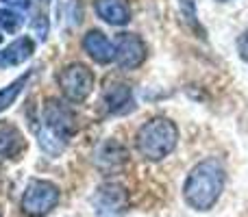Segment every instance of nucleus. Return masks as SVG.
Here are the masks:
<instances>
[{"label":"nucleus","mask_w":248,"mask_h":217,"mask_svg":"<svg viewBox=\"0 0 248 217\" xmlns=\"http://www.w3.org/2000/svg\"><path fill=\"white\" fill-rule=\"evenodd\" d=\"M179 141V128L168 117H153L140 126L135 135V148L146 161H161Z\"/></svg>","instance_id":"7ed1b4c3"},{"label":"nucleus","mask_w":248,"mask_h":217,"mask_svg":"<svg viewBox=\"0 0 248 217\" xmlns=\"http://www.w3.org/2000/svg\"><path fill=\"white\" fill-rule=\"evenodd\" d=\"M96 13L111 26H126L131 22V7L126 0H96Z\"/></svg>","instance_id":"9b49d317"},{"label":"nucleus","mask_w":248,"mask_h":217,"mask_svg":"<svg viewBox=\"0 0 248 217\" xmlns=\"http://www.w3.org/2000/svg\"><path fill=\"white\" fill-rule=\"evenodd\" d=\"M0 42H2V35H0Z\"/></svg>","instance_id":"6ab92c4d"},{"label":"nucleus","mask_w":248,"mask_h":217,"mask_svg":"<svg viewBox=\"0 0 248 217\" xmlns=\"http://www.w3.org/2000/svg\"><path fill=\"white\" fill-rule=\"evenodd\" d=\"M227 172L218 159H205L196 163L183 185V198L194 211H209L216 206L224 191Z\"/></svg>","instance_id":"f257e3e1"},{"label":"nucleus","mask_w":248,"mask_h":217,"mask_svg":"<svg viewBox=\"0 0 248 217\" xmlns=\"http://www.w3.org/2000/svg\"><path fill=\"white\" fill-rule=\"evenodd\" d=\"M35 52V42L31 37H17L13 43H9L4 50H0V68H13L29 61Z\"/></svg>","instance_id":"f8f14e48"},{"label":"nucleus","mask_w":248,"mask_h":217,"mask_svg":"<svg viewBox=\"0 0 248 217\" xmlns=\"http://www.w3.org/2000/svg\"><path fill=\"white\" fill-rule=\"evenodd\" d=\"M42 124H44V130L39 132V144L50 154H59L65 148L68 139L77 132L74 111L57 98H48L44 102Z\"/></svg>","instance_id":"f03ea898"},{"label":"nucleus","mask_w":248,"mask_h":217,"mask_svg":"<svg viewBox=\"0 0 248 217\" xmlns=\"http://www.w3.org/2000/svg\"><path fill=\"white\" fill-rule=\"evenodd\" d=\"M116 63L120 70H135L148 57V48H146L144 39L135 33H120L116 37Z\"/></svg>","instance_id":"0eeeda50"},{"label":"nucleus","mask_w":248,"mask_h":217,"mask_svg":"<svg viewBox=\"0 0 248 217\" xmlns=\"http://www.w3.org/2000/svg\"><path fill=\"white\" fill-rule=\"evenodd\" d=\"M2 2L11 4V7H17V9H29L31 7V0H2Z\"/></svg>","instance_id":"f3484780"},{"label":"nucleus","mask_w":248,"mask_h":217,"mask_svg":"<svg viewBox=\"0 0 248 217\" xmlns=\"http://www.w3.org/2000/svg\"><path fill=\"white\" fill-rule=\"evenodd\" d=\"M237 52H240V57L248 63V30L240 35V39H237Z\"/></svg>","instance_id":"dca6fc26"},{"label":"nucleus","mask_w":248,"mask_h":217,"mask_svg":"<svg viewBox=\"0 0 248 217\" xmlns=\"http://www.w3.org/2000/svg\"><path fill=\"white\" fill-rule=\"evenodd\" d=\"M61 191L55 183L50 180H42V178H33L29 180L24 193H22V211L29 217H44L48 215L57 204H59Z\"/></svg>","instance_id":"20e7f679"},{"label":"nucleus","mask_w":248,"mask_h":217,"mask_svg":"<svg viewBox=\"0 0 248 217\" xmlns=\"http://www.w3.org/2000/svg\"><path fill=\"white\" fill-rule=\"evenodd\" d=\"M26 150V139L22 130L11 122H0V157L17 159Z\"/></svg>","instance_id":"9d476101"},{"label":"nucleus","mask_w":248,"mask_h":217,"mask_svg":"<svg viewBox=\"0 0 248 217\" xmlns=\"http://www.w3.org/2000/svg\"><path fill=\"white\" fill-rule=\"evenodd\" d=\"M22 22H24V17H22L20 13L11 11V9H0V26H2L7 33H16L22 26Z\"/></svg>","instance_id":"2eb2a0df"},{"label":"nucleus","mask_w":248,"mask_h":217,"mask_svg":"<svg viewBox=\"0 0 248 217\" xmlns=\"http://www.w3.org/2000/svg\"><path fill=\"white\" fill-rule=\"evenodd\" d=\"M83 50L100 65H107L111 61H116V48L107 39V35L103 30H90L83 37Z\"/></svg>","instance_id":"1a4fd4ad"},{"label":"nucleus","mask_w":248,"mask_h":217,"mask_svg":"<svg viewBox=\"0 0 248 217\" xmlns=\"http://www.w3.org/2000/svg\"><path fill=\"white\" fill-rule=\"evenodd\" d=\"M29 78H31V70H29V72H24L22 76H17L13 83H9L7 87H2V89H0V113H2V111H7L13 102H16L17 96H20L22 89H24V85L29 83Z\"/></svg>","instance_id":"4468645a"},{"label":"nucleus","mask_w":248,"mask_h":217,"mask_svg":"<svg viewBox=\"0 0 248 217\" xmlns=\"http://www.w3.org/2000/svg\"><path fill=\"white\" fill-rule=\"evenodd\" d=\"M220 2H229V0H220Z\"/></svg>","instance_id":"a211bd4d"},{"label":"nucleus","mask_w":248,"mask_h":217,"mask_svg":"<svg viewBox=\"0 0 248 217\" xmlns=\"http://www.w3.org/2000/svg\"><path fill=\"white\" fill-rule=\"evenodd\" d=\"M124 161H126V150L113 139L105 141V144L98 148V152H96V165L105 172L120 170Z\"/></svg>","instance_id":"ddd939ff"},{"label":"nucleus","mask_w":248,"mask_h":217,"mask_svg":"<svg viewBox=\"0 0 248 217\" xmlns=\"http://www.w3.org/2000/svg\"><path fill=\"white\" fill-rule=\"evenodd\" d=\"M128 191L120 183H103L92 196V206L100 217H120L128 209Z\"/></svg>","instance_id":"423d86ee"},{"label":"nucleus","mask_w":248,"mask_h":217,"mask_svg":"<svg viewBox=\"0 0 248 217\" xmlns=\"http://www.w3.org/2000/svg\"><path fill=\"white\" fill-rule=\"evenodd\" d=\"M96 76L85 63H70L59 74V89L70 102H83L94 91Z\"/></svg>","instance_id":"39448f33"},{"label":"nucleus","mask_w":248,"mask_h":217,"mask_svg":"<svg viewBox=\"0 0 248 217\" xmlns=\"http://www.w3.org/2000/svg\"><path fill=\"white\" fill-rule=\"evenodd\" d=\"M103 102L109 113H126L135 107L133 102V89L126 81L116 76H109L103 83Z\"/></svg>","instance_id":"6e6552de"}]
</instances>
